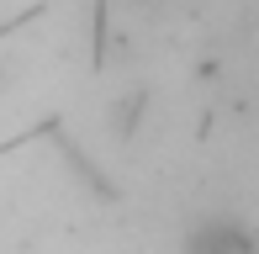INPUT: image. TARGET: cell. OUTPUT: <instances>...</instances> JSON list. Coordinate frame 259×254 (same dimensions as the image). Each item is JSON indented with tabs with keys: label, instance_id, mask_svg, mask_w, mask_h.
I'll return each instance as SVG.
<instances>
[{
	"label": "cell",
	"instance_id": "obj_1",
	"mask_svg": "<svg viewBox=\"0 0 259 254\" xmlns=\"http://www.w3.org/2000/svg\"><path fill=\"white\" fill-rule=\"evenodd\" d=\"M180 254H259V228L238 212H206L191 223Z\"/></svg>",
	"mask_w": 259,
	"mask_h": 254
}]
</instances>
